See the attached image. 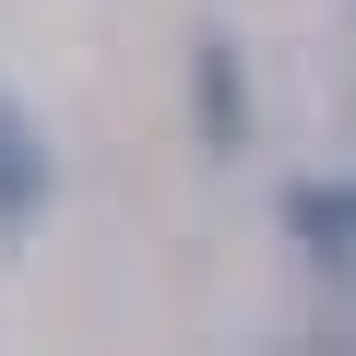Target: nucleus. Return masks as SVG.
I'll return each instance as SVG.
<instances>
[{"mask_svg":"<svg viewBox=\"0 0 356 356\" xmlns=\"http://www.w3.org/2000/svg\"><path fill=\"white\" fill-rule=\"evenodd\" d=\"M48 202H60V166H48V131L0 95V238H24V226H48Z\"/></svg>","mask_w":356,"mask_h":356,"instance_id":"f257e3e1","label":"nucleus"},{"mask_svg":"<svg viewBox=\"0 0 356 356\" xmlns=\"http://www.w3.org/2000/svg\"><path fill=\"white\" fill-rule=\"evenodd\" d=\"M191 107H202V143H214V154L250 143V48H238V36H202V48H191Z\"/></svg>","mask_w":356,"mask_h":356,"instance_id":"f03ea898","label":"nucleus"},{"mask_svg":"<svg viewBox=\"0 0 356 356\" xmlns=\"http://www.w3.org/2000/svg\"><path fill=\"white\" fill-rule=\"evenodd\" d=\"M285 214H297V238H309V250H356V191H297Z\"/></svg>","mask_w":356,"mask_h":356,"instance_id":"7ed1b4c3","label":"nucleus"}]
</instances>
